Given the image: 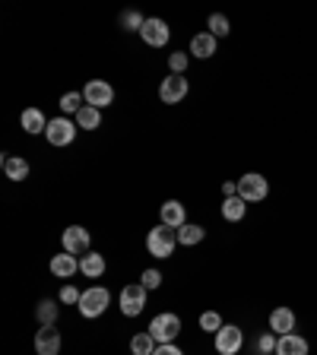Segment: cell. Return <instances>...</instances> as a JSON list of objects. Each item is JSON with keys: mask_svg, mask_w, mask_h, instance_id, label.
Returning a JSON list of instances; mask_svg holds the SVG:
<instances>
[{"mask_svg": "<svg viewBox=\"0 0 317 355\" xmlns=\"http://www.w3.org/2000/svg\"><path fill=\"white\" fill-rule=\"evenodd\" d=\"M146 248H149V254H153V257H159V260L171 257V254H175V248H178V229L155 225V229L146 235Z\"/></svg>", "mask_w": 317, "mask_h": 355, "instance_id": "6da1fadb", "label": "cell"}, {"mask_svg": "<svg viewBox=\"0 0 317 355\" xmlns=\"http://www.w3.org/2000/svg\"><path fill=\"white\" fill-rule=\"evenodd\" d=\"M266 193H270V181L264 175H257V171H248L238 181V197L244 203H260V200H266Z\"/></svg>", "mask_w": 317, "mask_h": 355, "instance_id": "7a4b0ae2", "label": "cell"}, {"mask_svg": "<svg viewBox=\"0 0 317 355\" xmlns=\"http://www.w3.org/2000/svg\"><path fill=\"white\" fill-rule=\"evenodd\" d=\"M108 304H111V292L102 286H96V288H89V292H83L80 314L83 318H102L105 311H108Z\"/></svg>", "mask_w": 317, "mask_h": 355, "instance_id": "3957f363", "label": "cell"}, {"mask_svg": "<svg viewBox=\"0 0 317 355\" xmlns=\"http://www.w3.org/2000/svg\"><path fill=\"white\" fill-rule=\"evenodd\" d=\"M153 340L162 346V343H175V336L181 333V318L178 314H155L153 324H149Z\"/></svg>", "mask_w": 317, "mask_h": 355, "instance_id": "277c9868", "label": "cell"}, {"mask_svg": "<svg viewBox=\"0 0 317 355\" xmlns=\"http://www.w3.org/2000/svg\"><path fill=\"white\" fill-rule=\"evenodd\" d=\"M76 121H70V118H54V121H48V130H44V137H48V143L51 146H70V143L76 140Z\"/></svg>", "mask_w": 317, "mask_h": 355, "instance_id": "5b68a950", "label": "cell"}, {"mask_svg": "<svg viewBox=\"0 0 317 355\" xmlns=\"http://www.w3.org/2000/svg\"><path fill=\"white\" fill-rule=\"evenodd\" d=\"M241 346H244L241 327L222 324V330L216 333V352H219V355H235V352H241Z\"/></svg>", "mask_w": 317, "mask_h": 355, "instance_id": "8992f818", "label": "cell"}, {"mask_svg": "<svg viewBox=\"0 0 317 355\" xmlns=\"http://www.w3.org/2000/svg\"><path fill=\"white\" fill-rule=\"evenodd\" d=\"M140 38H143L146 44H153V48H165V44H169V38H171L169 22L159 19V16H149V19L143 22Z\"/></svg>", "mask_w": 317, "mask_h": 355, "instance_id": "52a82bcc", "label": "cell"}, {"mask_svg": "<svg viewBox=\"0 0 317 355\" xmlns=\"http://www.w3.org/2000/svg\"><path fill=\"white\" fill-rule=\"evenodd\" d=\"M146 292L140 282H133V286H124L121 288V311H124L127 318H137L143 308H146Z\"/></svg>", "mask_w": 317, "mask_h": 355, "instance_id": "ba28073f", "label": "cell"}, {"mask_svg": "<svg viewBox=\"0 0 317 355\" xmlns=\"http://www.w3.org/2000/svg\"><path fill=\"white\" fill-rule=\"evenodd\" d=\"M83 98H86V105L102 111L105 105L114 102V89H111V83H105V80H92V83H86V89H83Z\"/></svg>", "mask_w": 317, "mask_h": 355, "instance_id": "9c48e42d", "label": "cell"}, {"mask_svg": "<svg viewBox=\"0 0 317 355\" xmlns=\"http://www.w3.org/2000/svg\"><path fill=\"white\" fill-rule=\"evenodd\" d=\"M60 241H64V251L74 254V257L89 254V232L83 229V225H67L64 235H60Z\"/></svg>", "mask_w": 317, "mask_h": 355, "instance_id": "30bf717a", "label": "cell"}, {"mask_svg": "<svg viewBox=\"0 0 317 355\" xmlns=\"http://www.w3.org/2000/svg\"><path fill=\"white\" fill-rule=\"evenodd\" d=\"M185 96H187V80L185 76H178V73L165 76L162 86H159V98H162L165 105H178Z\"/></svg>", "mask_w": 317, "mask_h": 355, "instance_id": "8fae6325", "label": "cell"}, {"mask_svg": "<svg viewBox=\"0 0 317 355\" xmlns=\"http://www.w3.org/2000/svg\"><path fill=\"white\" fill-rule=\"evenodd\" d=\"M35 352L38 355H60V333L51 327H42L35 333Z\"/></svg>", "mask_w": 317, "mask_h": 355, "instance_id": "7c38bea8", "label": "cell"}, {"mask_svg": "<svg viewBox=\"0 0 317 355\" xmlns=\"http://www.w3.org/2000/svg\"><path fill=\"white\" fill-rule=\"evenodd\" d=\"M270 330L276 333V336H286V333L295 330V311L292 308H273V314H270Z\"/></svg>", "mask_w": 317, "mask_h": 355, "instance_id": "4fadbf2b", "label": "cell"}, {"mask_svg": "<svg viewBox=\"0 0 317 355\" xmlns=\"http://www.w3.org/2000/svg\"><path fill=\"white\" fill-rule=\"evenodd\" d=\"M276 355H308V340L298 333H286L276 340Z\"/></svg>", "mask_w": 317, "mask_h": 355, "instance_id": "5bb4252c", "label": "cell"}, {"mask_svg": "<svg viewBox=\"0 0 317 355\" xmlns=\"http://www.w3.org/2000/svg\"><path fill=\"white\" fill-rule=\"evenodd\" d=\"M185 219H187L185 203H178V200H165L162 203V225H169V229H181Z\"/></svg>", "mask_w": 317, "mask_h": 355, "instance_id": "9a60e30c", "label": "cell"}, {"mask_svg": "<svg viewBox=\"0 0 317 355\" xmlns=\"http://www.w3.org/2000/svg\"><path fill=\"white\" fill-rule=\"evenodd\" d=\"M76 270H80V260H76L74 254L64 251V254H54V257H51V273L60 276V279H70Z\"/></svg>", "mask_w": 317, "mask_h": 355, "instance_id": "2e32d148", "label": "cell"}, {"mask_svg": "<svg viewBox=\"0 0 317 355\" xmlns=\"http://www.w3.org/2000/svg\"><path fill=\"white\" fill-rule=\"evenodd\" d=\"M3 175L10 178V181H26L29 178V162L22 159V155H3Z\"/></svg>", "mask_w": 317, "mask_h": 355, "instance_id": "e0dca14e", "label": "cell"}, {"mask_svg": "<svg viewBox=\"0 0 317 355\" xmlns=\"http://www.w3.org/2000/svg\"><path fill=\"white\" fill-rule=\"evenodd\" d=\"M19 124H22V130H26V133H44V130H48V121H44V114L38 108H26V111H22Z\"/></svg>", "mask_w": 317, "mask_h": 355, "instance_id": "ac0fdd59", "label": "cell"}, {"mask_svg": "<svg viewBox=\"0 0 317 355\" xmlns=\"http://www.w3.org/2000/svg\"><path fill=\"white\" fill-rule=\"evenodd\" d=\"M191 54L194 58H213L216 54V38L209 32H200V35L191 38Z\"/></svg>", "mask_w": 317, "mask_h": 355, "instance_id": "d6986e66", "label": "cell"}, {"mask_svg": "<svg viewBox=\"0 0 317 355\" xmlns=\"http://www.w3.org/2000/svg\"><path fill=\"white\" fill-rule=\"evenodd\" d=\"M248 213V203L241 197H225L222 200V219L225 222H241Z\"/></svg>", "mask_w": 317, "mask_h": 355, "instance_id": "ffe728a7", "label": "cell"}, {"mask_svg": "<svg viewBox=\"0 0 317 355\" xmlns=\"http://www.w3.org/2000/svg\"><path fill=\"white\" fill-rule=\"evenodd\" d=\"M80 270L89 276V279H96V276L105 273V257H102V254H92V251L83 254V257H80Z\"/></svg>", "mask_w": 317, "mask_h": 355, "instance_id": "44dd1931", "label": "cell"}, {"mask_svg": "<svg viewBox=\"0 0 317 355\" xmlns=\"http://www.w3.org/2000/svg\"><path fill=\"white\" fill-rule=\"evenodd\" d=\"M203 238H207V229H203V225H191V222H185V225L178 229V244H187V248L200 244Z\"/></svg>", "mask_w": 317, "mask_h": 355, "instance_id": "7402d4cb", "label": "cell"}, {"mask_svg": "<svg viewBox=\"0 0 317 355\" xmlns=\"http://www.w3.org/2000/svg\"><path fill=\"white\" fill-rule=\"evenodd\" d=\"M98 124H102V111L92 108V105H83L80 114H76V127L80 130H96Z\"/></svg>", "mask_w": 317, "mask_h": 355, "instance_id": "603a6c76", "label": "cell"}, {"mask_svg": "<svg viewBox=\"0 0 317 355\" xmlns=\"http://www.w3.org/2000/svg\"><path fill=\"white\" fill-rule=\"evenodd\" d=\"M155 346H159V343L153 340V333H137V336H133L130 340V352L133 355H153L155 352Z\"/></svg>", "mask_w": 317, "mask_h": 355, "instance_id": "cb8c5ba5", "label": "cell"}, {"mask_svg": "<svg viewBox=\"0 0 317 355\" xmlns=\"http://www.w3.org/2000/svg\"><path fill=\"white\" fill-rule=\"evenodd\" d=\"M35 318H38V324H42V327H51L54 320H58V304H54V302H38Z\"/></svg>", "mask_w": 317, "mask_h": 355, "instance_id": "d4e9b609", "label": "cell"}, {"mask_svg": "<svg viewBox=\"0 0 317 355\" xmlns=\"http://www.w3.org/2000/svg\"><path fill=\"white\" fill-rule=\"evenodd\" d=\"M207 26H209V35H213V38H225V35H229V29H232L229 19H225L222 13H213V16H209Z\"/></svg>", "mask_w": 317, "mask_h": 355, "instance_id": "484cf974", "label": "cell"}, {"mask_svg": "<svg viewBox=\"0 0 317 355\" xmlns=\"http://www.w3.org/2000/svg\"><path fill=\"white\" fill-rule=\"evenodd\" d=\"M118 22H121V29H124V32H140V29H143V22H146V19H143V16L137 13V10H124Z\"/></svg>", "mask_w": 317, "mask_h": 355, "instance_id": "4316f807", "label": "cell"}, {"mask_svg": "<svg viewBox=\"0 0 317 355\" xmlns=\"http://www.w3.org/2000/svg\"><path fill=\"white\" fill-rule=\"evenodd\" d=\"M83 102H86V98H83L80 92H67V96L60 98V111H64V114H80Z\"/></svg>", "mask_w": 317, "mask_h": 355, "instance_id": "83f0119b", "label": "cell"}, {"mask_svg": "<svg viewBox=\"0 0 317 355\" xmlns=\"http://www.w3.org/2000/svg\"><path fill=\"white\" fill-rule=\"evenodd\" d=\"M200 327H203V330H209L216 336V333L222 330V318L216 314V311H203V314H200Z\"/></svg>", "mask_w": 317, "mask_h": 355, "instance_id": "f1b7e54d", "label": "cell"}, {"mask_svg": "<svg viewBox=\"0 0 317 355\" xmlns=\"http://www.w3.org/2000/svg\"><path fill=\"white\" fill-rule=\"evenodd\" d=\"M187 60H191V58H187L185 51H171V54H169V70L181 76V73L187 70Z\"/></svg>", "mask_w": 317, "mask_h": 355, "instance_id": "f546056e", "label": "cell"}, {"mask_svg": "<svg viewBox=\"0 0 317 355\" xmlns=\"http://www.w3.org/2000/svg\"><path fill=\"white\" fill-rule=\"evenodd\" d=\"M276 340H280V336H276L273 330H266L264 336H260V340H257V352H260V355H270V352H276Z\"/></svg>", "mask_w": 317, "mask_h": 355, "instance_id": "4dcf8cb0", "label": "cell"}, {"mask_svg": "<svg viewBox=\"0 0 317 355\" xmlns=\"http://www.w3.org/2000/svg\"><path fill=\"white\" fill-rule=\"evenodd\" d=\"M140 286L143 288H159V286H162V273H159V270H143Z\"/></svg>", "mask_w": 317, "mask_h": 355, "instance_id": "1f68e13d", "label": "cell"}, {"mask_svg": "<svg viewBox=\"0 0 317 355\" xmlns=\"http://www.w3.org/2000/svg\"><path fill=\"white\" fill-rule=\"evenodd\" d=\"M80 298H83V292H76L74 286H64V288H60V302H67V304H80Z\"/></svg>", "mask_w": 317, "mask_h": 355, "instance_id": "d6a6232c", "label": "cell"}, {"mask_svg": "<svg viewBox=\"0 0 317 355\" xmlns=\"http://www.w3.org/2000/svg\"><path fill=\"white\" fill-rule=\"evenodd\" d=\"M153 355H185L181 349L175 346V343H162V346H155V352Z\"/></svg>", "mask_w": 317, "mask_h": 355, "instance_id": "836d02e7", "label": "cell"}, {"mask_svg": "<svg viewBox=\"0 0 317 355\" xmlns=\"http://www.w3.org/2000/svg\"><path fill=\"white\" fill-rule=\"evenodd\" d=\"M222 193H225V197H238V184L225 181V184H222Z\"/></svg>", "mask_w": 317, "mask_h": 355, "instance_id": "e575fe53", "label": "cell"}]
</instances>
